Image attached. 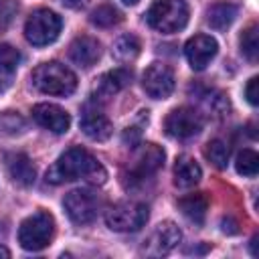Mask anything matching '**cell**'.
Listing matches in <instances>:
<instances>
[{"label":"cell","mask_w":259,"mask_h":259,"mask_svg":"<svg viewBox=\"0 0 259 259\" xmlns=\"http://www.w3.org/2000/svg\"><path fill=\"white\" fill-rule=\"evenodd\" d=\"M204 158L219 170H225L229 164V146L223 140H210L204 148Z\"/></svg>","instance_id":"obj_24"},{"label":"cell","mask_w":259,"mask_h":259,"mask_svg":"<svg viewBox=\"0 0 259 259\" xmlns=\"http://www.w3.org/2000/svg\"><path fill=\"white\" fill-rule=\"evenodd\" d=\"M150 217V208L144 202H136V200H123V202H115L113 206H109L105 210V223L111 231L117 233H134L140 231Z\"/></svg>","instance_id":"obj_6"},{"label":"cell","mask_w":259,"mask_h":259,"mask_svg":"<svg viewBox=\"0 0 259 259\" xmlns=\"http://www.w3.org/2000/svg\"><path fill=\"white\" fill-rule=\"evenodd\" d=\"M49 184H65L73 180H85L89 184H103L107 178V170L103 164L85 148H69L63 152L55 164L45 174Z\"/></svg>","instance_id":"obj_1"},{"label":"cell","mask_w":259,"mask_h":259,"mask_svg":"<svg viewBox=\"0 0 259 259\" xmlns=\"http://www.w3.org/2000/svg\"><path fill=\"white\" fill-rule=\"evenodd\" d=\"M178 208H180V212L188 221H192L196 225H202L204 223V217H206V210H208V198L202 192L188 194V196H182L178 200Z\"/></svg>","instance_id":"obj_20"},{"label":"cell","mask_w":259,"mask_h":259,"mask_svg":"<svg viewBox=\"0 0 259 259\" xmlns=\"http://www.w3.org/2000/svg\"><path fill=\"white\" fill-rule=\"evenodd\" d=\"M55 237V219L47 210H36L18 227V243L26 251H42Z\"/></svg>","instance_id":"obj_5"},{"label":"cell","mask_w":259,"mask_h":259,"mask_svg":"<svg viewBox=\"0 0 259 259\" xmlns=\"http://www.w3.org/2000/svg\"><path fill=\"white\" fill-rule=\"evenodd\" d=\"M89 20H91V24H95L99 28H109V26H115V24L121 22V12L113 4H107L105 2V4H99L91 12Z\"/></svg>","instance_id":"obj_22"},{"label":"cell","mask_w":259,"mask_h":259,"mask_svg":"<svg viewBox=\"0 0 259 259\" xmlns=\"http://www.w3.org/2000/svg\"><path fill=\"white\" fill-rule=\"evenodd\" d=\"M146 22L164 34L178 32L188 22V6L184 0H154L146 12Z\"/></svg>","instance_id":"obj_4"},{"label":"cell","mask_w":259,"mask_h":259,"mask_svg":"<svg viewBox=\"0 0 259 259\" xmlns=\"http://www.w3.org/2000/svg\"><path fill=\"white\" fill-rule=\"evenodd\" d=\"M237 12H239V8L233 2H214L206 10V22L214 30H227L233 24V20L237 18Z\"/></svg>","instance_id":"obj_19"},{"label":"cell","mask_w":259,"mask_h":259,"mask_svg":"<svg viewBox=\"0 0 259 259\" xmlns=\"http://www.w3.org/2000/svg\"><path fill=\"white\" fill-rule=\"evenodd\" d=\"M140 38L136 34H123L115 40L113 45V55L119 59V61H134L138 55H140Z\"/></svg>","instance_id":"obj_23"},{"label":"cell","mask_w":259,"mask_h":259,"mask_svg":"<svg viewBox=\"0 0 259 259\" xmlns=\"http://www.w3.org/2000/svg\"><path fill=\"white\" fill-rule=\"evenodd\" d=\"M202 178V170L198 162L190 156H178L174 164V184L178 188H192Z\"/></svg>","instance_id":"obj_18"},{"label":"cell","mask_w":259,"mask_h":259,"mask_svg":"<svg viewBox=\"0 0 259 259\" xmlns=\"http://www.w3.org/2000/svg\"><path fill=\"white\" fill-rule=\"evenodd\" d=\"M132 77L134 75L127 67H117V69L103 73L97 79V83L93 85V99H97V101L111 99L113 95H117L121 89H125L132 83Z\"/></svg>","instance_id":"obj_13"},{"label":"cell","mask_w":259,"mask_h":259,"mask_svg":"<svg viewBox=\"0 0 259 259\" xmlns=\"http://www.w3.org/2000/svg\"><path fill=\"white\" fill-rule=\"evenodd\" d=\"M32 119L40 127H45V130H49L53 134H67L69 127H71V115L63 107H59L55 103H38V105H34L32 107Z\"/></svg>","instance_id":"obj_14"},{"label":"cell","mask_w":259,"mask_h":259,"mask_svg":"<svg viewBox=\"0 0 259 259\" xmlns=\"http://www.w3.org/2000/svg\"><path fill=\"white\" fill-rule=\"evenodd\" d=\"M164 150L152 142H146L140 148H136L121 172L125 188H138L144 186L146 180H152V176H156V172L164 166Z\"/></svg>","instance_id":"obj_2"},{"label":"cell","mask_w":259,"mask_h":259,"mask_svg":"<svg viewBox=\"0 0 259 259\" xmlns=\"http://www.w3.org/2000/svg\"><path fill=\"white\" fill-rule=\"evenodd\" d=\"M103 206L101 196L91 188H75L65 194L63 208L67 217L77 225H89L97 219L99 210Z\"/></svg>","instance_id":"obj_8"},{"label":"cell","mask_w":259,"mask_h":259,"mask_svg":"<svg viewBox=\"0 0 259 259\" xmlns=\"http://www.w3.org/2000/svg\"><path fill=\"white\" fill-rule=\"evenodd\" d=\"M20 59H22V57H20L18 49H14V47L8 45V42H0V65H4V67H8V69H14V71H16Z\"/></svg>","instance_id":"obj_28"},{"label":"cell","mask_w":259,"mask_h":259,"mask_svg":"<svg viewBox=\"0 0 259 259\" xmlns=\"http://www.w3.org/2000/svg\"><path fill=\"white\" fill-rule=\"evenodd\" d=\"M202 115L192 107H176L164 119V130L170 138L188 140L200 134L202 130Z\"/></svg>","instance_id":"obj_10"},{"label":"cell","mask_w":259,"mask_h":259,"mask_svg":"<svg viewBox=\"0 0 259 259\" xmlns=\"http://www.w3.org/2000/svg\"><path fill=\"white\" fill-rule=\"evenodd\" d=\"M176 85L174 71L164 63H152L142 75V87L152 99H166Z\"/></svg>","instance_id":"obj_11"},{"label":"cell","mask_w":259,"mask_h":259,"mask_svg":"<svg viewBox=\"0 0 259 259\" xmlns=\"http://www.w3.org/2000/svg\"><path fill=\"white\" fill-rule=\"evenodd\" d=\"M24 127H26V123L18 113H14V111L0 113V136H16V134L24 132Z\"/></svg>","instance_id":"obj_27"},{"label":"cell","mask_w":259,"mask_h":259,"mask_svg":"<svg viewBox=\"0 0 259 259\" xmlns=\"http://www.w3.org/2000/svg\"><path fill=\"white\" fill-rule=\"evenodd\" d=\"M255 245H257V237H253V239H251V253H253V255H257V249H255Z\"/></svg>","instance_id":"obj_33"},{"label":"cell","mask_w":259,"mask_h":259,"mask_svg":"<svg viewBox=\"0 0 259 259\" xmlns=\"http://www.w3.org/2000/svg\"><path fill=\"white\" fill-rule=\"evenodd\" d=\"M180 241H182L180 229L172 221H164L156 225V229L144 239L140 253L146 257H162L168 255L172 249H176Z\"/></svg>","instance_id":"obj_9"},{"label":"cell","mask_w":259,"mask_h":259,"mask_svg":"<svg viewBox=\"0 0 259 259\" xmlns=\"http://www.w3.org/2000/svg\"><path fill=\"white\" fill-rule=\"evenodd\" d=\"M79 125H81V132L93 142H105L113 134V125H111L109 117L103 111H99L97 107H85L81 113Z\"/></svg>","instance_id":"obj_15"},{"label":"cell","mask_w":259,"mask_h":259,"mask_svg":"<svg viewBox=\"0 0 259 259\" xmlns=\"http://www.w3.org/2000/svg\"><path fill=\"white\" fill-rule=\"evenodd\" d=\"M61 4H65V6H69V8H83L89 0H59Z\"/></svg>","instance_id":"obj_32"},{"label":"cell","mask_w":259,"mask_h":259,"mask_svg":"<svg viewBox=\"0 0 259 259\" xmlns=\"http://www.w3.org/2000/svg\"><path fill=\"white\" fill-rule=\"evenodd\" d=\"M61 28H63V20L57 12H53L49 8H38L26 18L24 36L30 45L45 47L59 38Z\"/></svg>","instance_id":"obj_7"},{"label":"cell","mask_w":259,"mask_h":259,"mask_svg":"<svg viewBox=\"0 0 259 259\" xmlns=\"http://www.w3.org/2000/svg\"><path fill=\"white\" fill-rule=\"evenodd\" d=\"M0 257H10V251L6 247H2V245H0Z\"/></svg>","instance_id":"obj_34"},{"label":"cell","mask_w":259,"mask_h":259,"mask_svg":"<svg viewBox=\"0 0 259 259\" xmlns=\"http://www.w3.org/2000/svg\"><path fill=\"white\" fill-rule=\"evenodd\" d=\"M198 99L204 105V109L208 111V115H212V117H223L225 113H229V99L221 91L210 89V91L198 93Z\"/></svg>","instance_id":"obj_21"},{"label":"cell","mask_w":259,"mask_h":259,"mask_svg":"<svg viewBox=\"0 0 259 259\" xmlns=\"http://www.w3.org/2000/svg\"><path fill=\"white\" fill-rule=\"evenodd\" d=\"M121 2H123L125 6H136V4L140 2V0H121Z\"/></svg>","instance_id":"obj_35"},{"label":"cell","mask_w":259,"mask_h":259,"mask_svg":"<svg viewBox=\"0 0 259 259\" xmlns=\"http://www.w3.org/2000/svg\"><path fill=\"white\" fill-rule=\"evenodd\" d=\"M217 51H219V45L210 34H194L184 45L186 61L194 71L206 69V65L217 57Z\"/></svg>","instance_id":"obj_12"},{"label":"cell","mask_w":259,"mask_h":259,"mask_svg":"<svg viewBox=\"0 0 259 259\" xmlns=\"http://www.w3.org/2000/svg\"><path fill=\"white\" fill-rule=\"evenodd\" d=\"M235 168L241 176H247V178H255L257 176V170H259V156L257 152L253 150H243L237 154V160H235Z\"/></svg>","instance_id":"obj_26"},{"label":"cell","mask_w":259,"mask_h":259,"mask_svg":"<svg viewBox=\"0 0 259 259\" xmlns=\"http://www.w3.org/2000/svg\"><path fill=\"white\" fill-rule=\"evenodd\" d=\"M101 57V42L93 36H77L71 45H69V59L79 65V67H91L99 61Z\"/></svg>","instance_id":"obj_17"},{"label":"cell","mask_w":259,"mask_h":259,"mask_svg":"<svg viewBox=\"0 0 259 259\" xmlns=\"http://www.w3.org/2000/svg\"><path fill=\"white\" fill-rule=\"evenodd\" d=\"M16 12H18V4L14 0H0V32H4L12 24Z\"/></svg>","instance_id":"obj_29"},{"label":"cell","mask_w":259,"mask_h":259,"mask_svg":"<svg viewBox=\"0 0 259 259\" xmlns=\"http://www.w3.org/2000/svg\"><path fill=\"white\" fill-rule=\"evenodd\" d=\"M4 166L8 176L12 178V182H16L18 186H32L34 178H36V170L34 164L30 162V158L22 152H8L4 154Z\"/></svg>","instance_id":"obj_16"},{"label":"cell","mask_w":259,"mask_h":259,"mask_svg":"<svg viewBox=\"0 0 259 259\" xmlns=\"http://www.w3.org/2000/svg\"><path fill=\"white\" fill-rule=\"evenodd\" d=\"M257 32H259V28H257V24H249L245 30H243V34H241V53H243V57L245 59H249L251 63H255L257 61V55H259V38H257Z\"/></svg>","instance_id":"obj_25"},{"label":"cell","mask_w":259,"mask_h":259,"mask_svg":"<svg viewBox=\"0 0 259 259\" xmlns=\"http://www.w3.org/2000/svg\"><path fill=\"white\" fill-rule=\"evenodd\" d=\"M14 69H8L4 65H0V93H4L10 85H12V79H14Z\"/></svg>","instance_id":"obj_31"},{"label":"cell","mask_w":259,"mask_h":259,"mask_svg":"<svg viewBox=\"0 0 259 259\" xmlns=\"http://www.w3.org/2000/svg\"><path fill=\"white\" fill-rule=\"evenodd\" d=\"M245 97H247V101H249L253 107L259 103V79H257V77H251V79H249V83H247V87H245Z\"/></svg>","instance_id":"obj_30"},{"label":"cell","mask_w":259,"mask_h":259,"mask_svg":"<svg viewBox=\"0 0 259 259\" xmlns=\"http://www.w3.org/2000/svg\"><path fill=\"white\" fill-rule=\"evenodd\" d=\"M30 83L36 91L57 97H67L77 89L75 73L57 61L40 63L38 67H34L30 73Z\"/></svg>","instance_id":"obj_3"}]
</instances>
